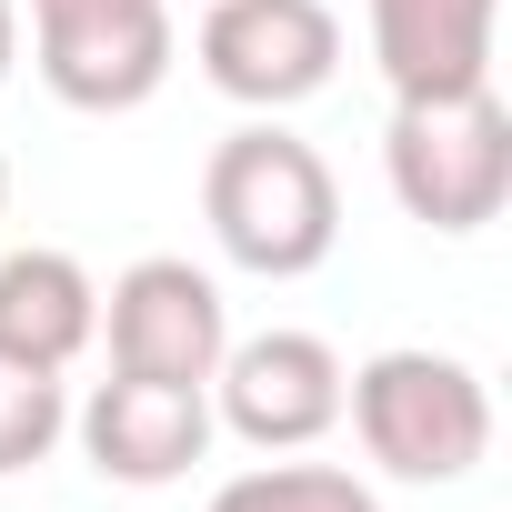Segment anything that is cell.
I'll use <instances>...</instances> for the list:
<instances>
[{
	"label": "cell",
	"instance_id": "cell-1",
	"mask_svg": "<svg viewBox=\"0 0 512 512\" xmlns=\"http://www.w3.org/2000/svg\"><path fill=\"white\" fill-rule=\"evenodd\" d=\"M201 211H211V241L231 251L241 272H262V282H292L312 272L322 251L342 241V191H332V161L282 131V121H251L211 151L201 171Z\"/></svg>",
	"mask_w": 512,
	"mask_h": 512
},
{
	"label": "cell",
	"instance_id": "cell-2",
	"mask_svg": "<svg viewBox=\"0 0 512 512\" xmlns=\"http://www.w3.org/2000/svg\"><path fill=\"white\" fill-rule=\"evenodd\" d=\"M342 402H352L362 452L382 472H402V482H462L492 452V392H482V372L462 352H422V342L372 352L342 382Z\"/></svg>",
	"mask_w": 512,
	"mask_h": 512
},
{
	"label": "cell",
	"instance_id": "cell-3",
	"mask_svg": "<svg viewBox=\"0 0 512 512\" xmlns=\"http://www.w3.org/2000/svg\"><path fill=\"white\" fill-rule=\"evenodd\" d=\"M392 201L422 231H482L512 201V111L482 91H442V101H392Z\"/></svg>",
	"mask_w": 512,
	"mask_h": 512
},
{
	"label": "cell",
	"instance_id": "cell-4",
	"mask_svg": "<svg viewBox=\"0 0 512 512\" xmlns=\"http://www.w3.org/2000/svg\"><path fill=\"white\" fill-rule=\"evenodd\" d=\"M342 61V21L332 0H211L201 11V71L211 91L251 101V111H292L332 81Z\"/></svg>",
	"mask_w": 512,
	"mask_h": 512
},
{
	"label": "cell",
	"instance_id": "cell-5",
	"mask_svg": "<svg viewBox=\"0 0 512 512\" xmlns=\"http://www.w3.org/2000/svg\"><path fill=\"white\" fill-rule=\"evenodd\" d=\"M41 81L71 111H141L171 71V0H71V11H31Z\"/></svg>",
	"mask_w": 512,
	"mask_h": 512
},
{
	"label": "cell",
	"instance_id": "cell-6",
	"mask_svg": "<svg viewBox=\"0 0 512 512\" xmlns=\"http://www.w3.org/2000/svg\"><path fill=\"white\" fill-rule=\"evenodd\" d=\"M342 352L322 332H251V342H221L211 362V392H221V422L262 452H302L342 422Z\"/></svg>",
	"mask_w": 512,
	"mask_h": 512
},
{
	"label": "cell",
	"instance_id": "cell-7",
	"mask_svg": "<svg viewBox=\"0 0 512 512\" xmlns=\"http://www.w3.org/2000/svg\"><path fill=\"white\" fill-rule=\"evenodd\" d=\"M101 322H111V372H151V382H211V362L231 342L211 272L171 262V251H151L111 282Z\"/></svg>",
	"mask_w": 512,
	"mask_h": 512
},
{
	"label": "cell",
	"instance_id": "cell-8",
	"mask_svg": "<svg viewBox=\"0 0 512 512\" xmlns=\"http://www.w3.org/2000/svg\"><path fill=\"white\" fill-rule=\"evenodd\" d=\"M81 452L101 482H181L211 452V382H151V372H111L81 402Z\"/></svg>",
	"mask_w": 512,
	"mask_h": 512
},
{
	"label": "cell",
	"instance_id": "cell-9",
	"mask_svg": "<svg viewBox=\"0 0 512 512\" xmlns=\"http://www.w3.org/2000/svg\"><path fill=\"white\" fill-rule=\"evenodd\" d=\"M492 31H502V0H372V61H382L392 101L482 91Z\"/></svg>",
	"mask_w": 512,
	"mask_h": 512
},
{
	"label": "cell",
	"instance_id": "cell-10",
	"mask_svg": "<svg viewBox=\"0 0 512 512\" xmlns=\"http://www.w3.org/2000/svg\"><path fill=\"white\" fill-rule=\"evenodd\" d=\"M101 332V292L71 251L31 241V251H0V352L11 362H41V372H71Z\"/></svg>",
	"mask_w": 512,
	"mask_h": 512
},
{
	"label": "cell",
	"instance_id": "cell-11",
	"mask_svg": "<svg viewBox=\"0 0 512 512\" xmlns=\"http://www.w3.org/2000/svg\"><path fill=\"white\" fill-rule=\"evenodd\" d=\"M211 512H382V502L342 462H262V472H231Z\"/></svg>",
	"mask_w": 512,
	"mask_h": 512
},
{
	"label": "cell",
	"instance_id": "cell-12",
	"mask_svg": "<svg viewBox=\"0 0 512 512\" xmlns=\"http://www.w3.org/2000/svg\"><path fill=\"white\" fill-rule=\"evenodd\" d=\"M61 432H71V392H61V372L0 352V472H31Z\"/></svg>",
	"mask_w": 512,
	"mask_h": 512
},
{
	"label": "cell",
	"instance_id": "cell-13",
	"mask_svg": "<svg viewBox=\"0 0 512 512\" xmlns=\"http://www.w3.org/2000/svg\"><path fill=\"white\" fill-rule=\"evenodd\" d=\"M11 51H21V0H0V81H11Z\"/></svg>",
	"mask_w": 512,
	"mask_h": 512
},
{
	"label": "cell",
	"instance_id": "cell-14",
	"mask_svg": "<svg viewBox=\"0 0 512 512\" xmlns=\"http://www.w3.org/2000/svg\"><path fill=\"white\" fill-rule=\"evenodd\" d=\"M31 11H71V0H31Z\"/></svg>",
	"mask_w": 512,
	"mask_h": 512
},
{
	"label": "cell",
	"instance_id": "cell-15",
	"mask_svg": "<svg viewBox=\"0 0 512 512\" xmlns=\"http://www.w3.org/2000/svg\"><path fill=\"white\" fill-rule=\"evenodd\" d=\"M0 201H11V161H0Z\"/></svg>",
	"mask_w": 512,
	"mask_h": 512
}]
</instances>
